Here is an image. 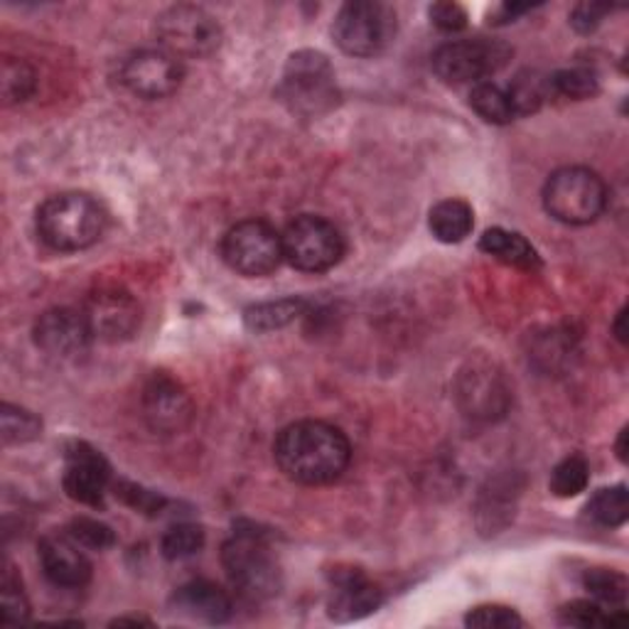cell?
I'll list each match as a JSON object with an SVG mask.
<instances>
[{
  "label": "cell",
  "mask_w": 629,
  "mask_h": 629,
  "mask_svg": "<svg viewBox=\"0 0 629 629\" xmlns=\"http://www.w3.org/2000/svg\"><path fill=\"white\" fill-rule=\"evenodd\" d=\"M273 458L288 480L329 484L342 478L352 460L347 436L325 420H297L278 433Z\"/></svg>",
  "instance_id": "6da1fadb"
},
{
  "label": "cell",
  "mask_w": 629,
  "mask_h": 629,
  "mask_svg": "<svg viewBox=\"0 0 629 629\" xmlns=\"http://www.w3.org/2000/svg\"><path fill=\"white\" fill-rule=\"evenodd\" d=\"M106 229V212L85 192H61L37 210V234L55 251H85Z\"/></svg>",
  "instance_id": "7a4b0ae2"
},
{
  "label": "cell",
  "mask_w": 629,
  "mask_h": 629,
  "mask_svg": "<svg viewBox=\"0 0 629 629\" xmlns=\"http://www.w3.org/2000/svg\"><path fill=\"white\" fill-rule=\"evenodd\" d=\"M543 207L555 222L583 226L600 220L607 207V188L600 175L581 165L555 170L543 184Z\"/></svg>",
  "instance_id": "3957f363"
},
{
  "label": "cell",
  "mask_w": 629,
  "mask_h": 629,
  "mask_svg": "<svg viewBox=\"0 0 629 629\" xmlns=\"http://www.w3.org/2000/svg\"><path fill=\"white\" fill-rule=\"evenodd\" d=\"M224 571L232 585L251 600H266L278 595L283 585V573L276 555L259 533H234L222 549Z\"/></svg>",
  "instance_id": "277c9868"
},
{
  "label": "cell",
  "mask_w": 629,
  "mask_h": 629,
  "mask_svg": "<svg viewBox=\"0 0 629 629\" xmlns=\"http://www.w3.org/2000/svg\"><path fill=\"white\" fill-rule=\"evenodd\" d=\"M333 37L345 55L374 57L394 43L396 13L379 0H355L339 8Z\"/></svg>",
  "instance_id": "5b68a950"
},
{
  "label": "cell",
  "mask_w": 629,
  "mask_h": 629,
  "mask_svg": "<svg viewBox=\"0 0 629 629\" xmlns=\"http://www.w3.org/2000/svg\"><path fill=\"white\" fill-rule=\"evenodd\" d=\"M278 94L301 116H319L337 104L335 69L325 55L311 49L295 53L288 59Z\"/></svg>",
  "instance_id": "8992f818"
},
{
  "label": "cell",
  "mask_w": 629,
  "mask_h": 629,
  "mask_svg": "<svg viewBox=\"0 0 629 629\" xmlns=\"http://www.w3.org/2000/svg\"><path fill=\"white\" fill-rule=\"evenodd\" d=\"M283 259L303 273H325L345 256V236L333 222L303 214L285 226Z\"/></svg>",
  "instance_id": "52a82bcc"
},
{
  "label": "cell",
  "mask_w": 629,
  "mask_h": 629,
  "mask_svg": "<svg viewBox=\"0 0 629 629\" xmlns=\"http://www.w3.org/2000/svg\"><path fill=\"white\" fill-rule=\"evenodd\" d=\"M512 59V47L502 40H456L436 49L433 55V71L446 85H480L487 77L497 75Z\"/></svg>",
  "instance_id": "ba28073f"
},
{
  "label": "cell",
  "mask_w": 629,
  "mask_h": 629,
  "mask_svg": "<svg viewBox=\"0 0 629 629\" xmlns=\"http://www.w3.org/2000/svg\"><path fill=\"white\" fill-rule=\"evenodd\" d=\"M222 259L239 276L261 278L281 266L283 239L268 222L246 220L224 234Z\"/></svg>",
  "instance_id": "9c48e42d"
},
{
  "label": "cell",
  "mask_w": 629,
  "mask_h": 629,
  "mask_svg": "<svg viewBox=\"0 0 629 629\" xmlns=\"http://www.w3.org/2000/svg\"><path fill=\"white\" fill-rule=\"evenodd\" d=\"M162 49L175 57H210L222 45V27L198 5L168 8L156 23Z\"/></svg>",
  "instance_id": "30bf717a"
},
{
  "label": "cell",
  "mask_w": 629,
  "mask_h": 629,
  "mask_svg": "<svg viewBox=\"0 0 629 629\" xmlns=\"http://www.w3.org/2000/svg\"><path fill=\"white\" fill-rule=\"evenodd\" d=\"M184 79L180 57L168 49H141L133 53L121 67V81L131 94L156 101L175 94Z\"/></svg>",
  "instance_id": "8fae6325"
},
{
  "label": "cell",
  "mask_w": 629,
  "mask_h": 629,
  "mask_svg": "<svg viewBox=\"0 0 629 629\" xmlns=\"http://www.w3.org/2000/svg\"><path fill=\"white\" fill-rule=\"evenodd\" d=\"M81 313L87 317L91 335L101 342H123V339L133 337L141 325L138 303L119 288L91 293Z\"/></svg>",
  "instance_id": "7c38bea8"
},
{
  "label": "cell",
  "mask_w": 629,
  "mask_h": 629,
  "mask_svg": "<svg viewBox=\"0 0 629 629\" xmlns=\"http://www.w3.org/2000/svg\"><path fill=\"white\" fill-rule=\"evenodd\" d=\"M33 335L35 345L57 359H77L87 355L89 345L94 342L85 313L71 307H55L40 315Z\"/></svg>",
  "instance_id": "4fadbf2b"
},
{
  "label": "cell",
  "mask_w": 629,
  "mask_h": 629,
  "mask_svg": "<svg viewBox=\"0 0 629 629\" xmlns=\"http://www.w3.org/2000/svg\"><path fill=\"white\" fill-rule=\"evenodd\" d=\"M109 482L111 470L101 452L89 448L87 442H75L67 452L65 468V490L69 497L87 507H99L104 502Z\"/></svg>",
  "instance_id": "5bb4252c"
},
{
  "label": "cell",
  "mask_w": 629,
  "mask_h": 629,
  "mask_svg": "<svg viewBox=\"0 0 629 629\" xmlns=\"http://www.w3.org/2000/svg\"><path fill=\"white\" fill-rule=\"evenodd\" d=\"M40 565L47 581L57 587H85L91 577L87 553L71 533H47L40 541Z\"/></svg>",
  "instance_id": "9a60e30c"
},
{
  "label": "cell",
  "mask_w": 629,
  "mask_h": 629,
  "mask_svg": "<svg viewBox=\"0 0 629 629\" xmlns=\"http://www.w3.org/2000/svg\"><path fill=\"white\" fill-rule=\"evenodd\" d=\"M143 411H146V420L153 430L172 436V433H182L190 426L194 408L178 381L170 377H156L143 396Z\"/></svg>",
  "instance_id": "2e32d148"
},
{
  "label": "cell",
  "mask_w": 629,
  "mask_h": 629,
  "mask_svg": "<svg viewBox=\"0 0 629 629\" xmlns=\"http://www.w3.org/2000/svg\"><path fill=\"white\" fill-rule=\"evenodd\" d=\"M384 603V595L377 585H371L362 573L347 571L335 577L333 597L327 603V615L335 622H355L377 613Z\"/></svg>",
  "instance_id": "e0dca14e"
},
{
  "label": "cell",
  "mask_w": 629,
  "mask_h": 629,
  "mask_svg": "<svg viewBox=\"0 0 629 629\" xmlns=\"http://www.w3.org/2000/svg\"><path fill=\"white\" fill-rule=\"evenodd\" d=\"M172 610L190 617V620L222 625L232 617V600L220 585L210 581H192L175 591Z\"/></svg>",
  "instance_id": "ac0fdd59"
},
{
  "label": "cell",
  "mask_w": 629,
  "mask_h": 629,
  "mask_svg": "<svg viewBox=\"0 0 629 629\" xmlns=\"http://www.w3.org/2000/svg\"><path fill=\"white\" fill-rule=\"evenodd\" d=\"M480 249L492 256V259H497L507 266L514 268H526V271H531V268H539L541 259L539 254H536L533 246L524 239L521 234H514L507 229H487L482 234L480 239Z\"/></svg>",
  "instance_id": "d6986e66"
},
{
  "label": "cell",
  "mask_w": 629,
  "mask_h": 629,
  "mask_svg": "<svg viewBox=\"0 0 629 629\" xmlns=\"http://www.w3.org/2000/svg\"><path fill=\"white\" fill-rule=\"evenodd\" d=\"M430 234L442 244H460L472 234L474 212L462 200H442L430 210L428 216Z\"/></svg>",
  "instance_id": "ffe728a7"
},
{
  "label": "cell",
  "mask_w": 629,
  "mask_h": 629,
  "mask_svg": "<svg viewBox=\"0 0 629 629\" xmlns=\"http://www.w3.org/2000/svg\"><path fill=\"white\" fill-rule=\"evenodd\" d=\"M305 307L307 303L301 301V297H283V301L249 307V311L244 313V319L246 327L254 329V333H273V329H283L285 325H291L293 319L301 317Z\"/></svg>",
  "instance_id": "44dd1931"
},
{
  "label": "cell",
  "mask_w": 629,
  "mask_h": 629,
  "mask_svg": "<svg viewBox=\"0 0 629 629\" xmlns=\"http://www.w3.org/2000/svg\"><path fill=\"white\" fill-rule=\"evenodd\" d=\"M470 106L480 119L494 123V126H507V123L517 119L507 89L494 85V81H480V85L472 87Z\"/></svg>",
  "instance_id": "7402d4cb"
},
{
  "label": "cell",
  "mask_w": 629,
  "mask_h": 629,
  "mask_svg": "<svg viewBox=\"0 0 629 629\" xmlns=\"http://www.w3.org/2000/svg\"><path fill=\"white\" fill-rule=\"evenodd\" d=\"M507 94L512 99V106L517 116L536 113L553 97L549 77L539 75V71H521V75L512 81Z\"/></svg>",
  "instance_id": "603a6c76"
},
{
  "label": "cell",
  "mask_w": 629,
  "mask_h": 629,
  "mask_svg": "<svg viewBox=\"0 0 629 629\" xmlns=\"http://www.w3.org/2000/svg\"><path fill=\"white\" fill-rule=\"evenodd\" d=\"M587 517L595 524L607 526V529H617L627 521L629 502H627V487L625 484H615V487L597 490L591 502H587Z\"/></svg>",
  "instance_id": "cb8c5ba5"
},
{
  "label": "cell",
  "mask_w": 629,
  "mask_h": 629,
  "mask_svg": "<svg viewBox=\"0 0 629 629\" xmlns=\"http://www.w3.org/2000/svg\"><path fill=\"white\" fill-rule=\"evenodd\" d=\"M625 607H603L600 603L591 600H573L561 607L559 620L561 625L571 627H605L625 622Z\"/></svg>",
  "instance_id": "d4e9b609"
},
{
  "label": "cell",
  "mask_w": 629,
  "mask_h": 629,
  "mask_svg": "<svg viewBox=\"0 0 629 629\" xmlns=\"http://www.w3.org/2000/svg\"><path fill=\"white\" fill-rule=\"evenodd\" d=\"M587 482H591V468L581 456L561 460L551 472V492L561 499L577 497V494L585 492Z\"/></svg>",
  "instance_id": "484cf974"
},
{
  "label": "cell",
  "mask_w": 629,
  "mask_h": 629,
  "mask_svg": "<svg viewBox=\"0 0 629 629\" xmlns=\"http://www.w3.org/2000/svg\"><path fill=\"white\" fill-rule=\"evenodd\" d=\"M551 81V94L553 97H563V99H573V101H583V99H593L597 94V77L591 69L583 67H573V69H561L555 75L549 77Z\"/></svg>",
  "instance_id": "4316f807"
},
{
  "label": "cell",
  "mask_w": 629,
  "mask_h": 629,
  "mask_svg": "<svg viewBox=\"0 0 629 629\" xmlns=\"http://www.w3.org/2000/svg\"><path fill=\"white\" fill-rule=\"evenodd\" d=\"M583 585L600 605L625 607L627 577L622 573H615V571H607V569H593V571L585 573Z\"/></svg>",
  "instance_id": "83f0119b"
},
{
  "label": "cell",
  "mask_w": 629,
  "mask_h": 629,
  "mask_svg": "<svg viewBox=\"0 0 629 629\" xmlns=\"http://www.w3.org/2000/svg\"><path fill=\"white\" fill-rule=\"evenodd\" d=\"M202 546H204V531L194 524L172 526V529H168V533H165L160 541L162 555L168 561L190 559V555L202 551Z\"/></svg>",
  "instance_id": "f1b7e54d"
},
{
  "label": "cell",
  "mask_w": 629,
  "mask_h": 629,
  "mask_svg": "<svg viewBox=\"0 0 629 629\" xmlns=\"http://www.w3.org/2000/svg\"><path fill=\"white\" fill-rule=\"evenodd\" d=\"M3 99L5 104H20L27 101L35 91V71L23 59L5 57L3 59Z\"/></svg>",
  "instance_id": "f546056e"
},
{
  "label": "cell",
  "mask_w": 629,
  "mask_h": 629,
  "mask_svg": "<svg viewBox=\"0 0 629 629\" xmlns=\"http://www.w3.org/2000/svg\"><path fill=\"white\" fill-rule=\"evenodd\" d=\"M0 426H3L5 446L35 440L40 436V430H43V423H40L37 416L10 404H3V411H0Z\"/></svg>",
  "instance_id": "4dcf8cb0"
},
{
  "label": "cell",
  "mask_w": 629,
  "mask_h": 629,
  "mask_svg": "<svg viewBox=\"0 0 629 629\" xmlns=\"http://www.w3.org/2000/svg\"><path fill=\"white\" fill-rule=\"evenodd\" d=\"M0 615H3L5 625L25 622L30 617V603L23 593V585L10 573V569L3 575V585H0Z\"/></svg>",
  "instance_id": "1f68e13d"
},
{
  "label": "cell",
  "mask_w": 629,
  "mask_h": 629,
  "mask_svg": "<svg viewBox=\"0 0 629 629\" xmlns=\"http://www.w3.org/2000/svg\"><path fill=\"white\" fill-rule=\"evenodd\" d=\"M465 625L480 627V629H512V627H521L524 620L512 610V607L480 605V607H474V610L468 613Z\"/></svg>",
  "instance_id": "d6a6232c"
},
{
  "label": "cell",
  "mask_w": 629,
  "mask_h": 629,
  "mask_svg": "<svg viewBox=\"0 0 629 629\" xmlns=\"http://www.w3.org/2000/svg\"><path fill=\"white\" fill-rule=\"evenodd\" d=\"M462 396L470 401V411L492 414L494 401L502 398L504 394L497 389V381L490 377H480V371H474L472 377H468L465 386H462Z\"/></svg>",
  "instance_id": "836d02e7"
},
{
  "label": "cell",
  "mask_w": 629,
  "mask_h": 629,
  "mask_svg": "<svg viewBox=\"0 0 629 629\" xmlns=\"http://www.w3.org/2000/svg\"><path fill=\"white\" fill-rule=\"evenodd\" d=\"M69 533L85 546V549H94V551H104L109 546L116 543V536H113L111 526L101 524L99 519H87L79 517L69 524Z\"/></svg>",
  "instance_id": "e575fe53"
},
{
  "label": "cell",
  "mask_w": 629,
  "mask_h": 629,
  "mask_svg": "<svg viewBox=\"0 0 629 629\" xmlns=\"http://www.w3.org/2000/svg\"><path fill=\"white\" fill-rule=\"evenodd\" d=\"M116 494L119 497L131 504L133 509H138V512H146V514H156L162 509V504L165 499L160 497V494L156 492H148V490H143L138 487V484H131V482H121L116 484Z\"/></svg>",
  "instance_id": "d590c367"
},
{
  "label": "cell",
  "mask_w": 629,
  "mask_h": 629,
  "mask_svg": "<svg viewBox=\"0 0 629 629\" xmlns=\"http://www.w3.org/2000/svg\"><path fill=\"white\" fill-rule=\"evenodd\" d=\"M430 20L433 25L440 27L442 33H458L468 25V13L465 8H460L458 3H436L430 5Z\"/></svg>",
  "instance_id": "8d00e7d4"
},
{
  "label": "cell",
  "mask_w": 629,
  "mask_h": 629,
  "mask_svg": "<svg viewBox=\"0 0 629 629\" xmlns=\"http://www.w3.org/2000/svg\"><path fill=\"white\" fill-rule=\"evenodd\" d=\"M610 13V8L595 5V3H581L575 5L571 13V25L577 33H593V30L603 23V18Z\"/></svg>",
  "instance_id": "74e56055"
},
{
  "label": "cell",
  "mask_w": 629,
  "mask_h": 629,
  "mask_svg": "<svg viewBox=\"0 0 629 629\" xmlns=\"http://www.w3.org/2000/svg\"><path fill=\"white\" fill-rule=\"evenodd\" d=\"M617 456L622 462H627V428L620 433V440H617Z\"/></svg>",
  "instance_id": "f35d334b"
},
{
  "label": "cell",
  "mask_w": 629,
  "mask_h": 629,
  "mask_svg": "<svg viewBox=\"0 0 629 629\" xmlns=\"http://www.w3.org/2000/svg\"><path fill=\"white\" fill-rule=\"evenodd\" d=\"M615 333H617V339H620V342H625V339H627V335H625V311H622L620 315H617Z\"/></svg>",
  "instance_id": "ab89813d"
},
{
  "label": "cell",
  "mask_w": 629,
  "mask_h": 629,
  "mask_svg": "<svg viewBox=\"0 0 629 629\" xmlns=\"http://www.w3.org/2000/svg\"><path fill=\"white\" fill-rule=\"evenodd\" d=\"M113 625H150V622L141 620V617H121V620H116Z\"/></svg>",
  "instance_id": "60d3db41"
}]
</instances>
